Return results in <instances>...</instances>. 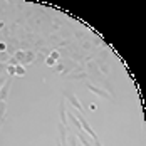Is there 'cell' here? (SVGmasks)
Wrapping results in <instances>:
<instances>
[{
  "instance_id": "7",
  "label": "cell",
  "mask_w": 146,
  "mask_h": 146,
  "mask_svg": "<svg viewBox=\"0 0 146 146\" xmlns=\"http://www.w3.org/2000/svg\"><path fill=\"white\" fill-rule=\"evenodd\" d=\"M76 138H77V139H81V143H82L84 146H92V141H91L88 136L84 134V131H76Z\"/></svg>"
},
{
  "instance_id": "10",
  "label": "cell",
  "mask_w": 146,
  "mask_h": 146,
  "mask_svg": "<svg viewBox=\"0 0 146 146\" xmlns=\"http://www.w3.org/2000/svg\"><path fill=\"white\" fill-rule=\"evenodd\" d=\"M15 76H25V66H15Z\"/></svg>"
},
{
  "instance_id": "3",
  "label": "cell",
  "mask_w": 146,
  "mask_h": 146,
  "mask_svg": "<svg viewBox=\"0 0 146 146\" xmlns=\"http://www.w3.org/2000/svg\"><path fill=\"white\" fill-rule=\"evenodd\" d=\"M59 116H60V124H62V126H66V128L69 129V126H67V113H66V99H64V98L60 99V106H59Z\"/></svg>"
},
{
  "instance_id": "13",
  "label": "cell",
  "mask_w": 146,
  "mask_h": 146,
  "mask_svg": "<svg viewBox=\"0 0 146 146\" xmlns=\"http://www.w3.org/2000/svg\"><path fill=\"white\" fill-rule=\"evenodd\" d=\"M49 57H52V59H54V60H56V62H57L59 59H60V52H59V50H52Z\"/></svg>"
},
{
  "instance_id": "5",
  "label": "cell",
  "mask_w": 146,
  "mask_h": 146,
  "mask_svg": "<svg viewBox=\"0 0 146 146\" xmlns=\"http://www.w3.org/2000/svg\"><path fill=\"white\" fill-rule=\"evenodd\" d=\"M10 84H12V77L7 79V82L0 88V101H5L7 96H9V91H10Z\"/></svg>"
},
{
  "instance_id": "27",
  "label": "cell",
  "mask_w": 146,
  "mask_h": 146,
  "mask_svg": "<svg viewBox=\"0 0 146 146\" xmlns=\"http://www.w3.org/2000/svg\"><path fill=\"white\" fill-rule=\"evenodd\" d=\"M3 123H5V119H0V128L3 126Z\"/></svg>"
},
{
  "instance_id": "29",
  "label": "cell",
  "mask_w": 146,
  "mask_h": 146,
  "mask_svg": "<svg viewBox=\"0 0 146 146\" xmlns=\"http://www.w3.org/2000/svg\"><path fill=\"white\" fill-rule=\"evenodd\" d=\"M77 146H79V145H77Z\"/></svg>"
},
{
  "instance_id": "20",
  "label": "cell",
  "mask_w": 146,
  "mask_h": 146,
  "mask_svg": "<svg viewBox=\"0 0 146 146\" xmlns=\"http://www.w3.org/2000/svg\"><path fill=\"white\" fill-rule=\"evenodd\" d=\"M9 77H10V76H9ZM9 77H7L5 74H3V76H0V88H2V86H3V84L7 82V79H9Z\"/></svg>"
},
{
  "instance_id": "4",
  "label": "cell",
  "mask_w": 146,
  "mask_h": 146,
  "mask_svg": "<svg viewBox=\"0 0 146 146\" xmlns=\"http://www.w3.org/2000/svg\"><path fill=\"white\" fill-rule=\"evenodd\" d=\"M67 133H69V129L66 126L59 124V143H60V146H67Z\"/></svg>"
},
{
  "instance_id": "23",
  "label": "cell",
  "mask_w": 146,
  "mask_h": 146,
  "mask_svg": "<svg viewBox=\"0 0 146 146\" xmlns=\"http://www.w3.org/2000/svg\"><path fill=\"white\" fill-rule=\"evenodd\" d=\"M89 109H91V111H96V109H98V104L91 102V104H89Z\"/></svg>"
},
{
  "instance_id": "19",
  "label": "cell",
  "mask_w": 146,
  "mask_h": 146,
  "mask_svg": "<svg viewBox=\"0 0 146 146\" xmlns=\"http://www.w3.org/2000/svg\"><path fill=\"white\" fill-rule=\"evenodd\" d=\"M3 72H7V64L0 62V76H3Z\"/></svg>"
},
{
  "instance_id": "16",
  "label": "cell",
  "mask_w": 146,
  "mask_h": 146,
  "mask_svg": "<svg viewBox=\"0 0 146 146\" xmlns=\"http://www.w3.org/2000/svg\"><path fill=\"white\" fill-rule=\"evenodd\" d=\"M7 64H9V66H19V60H17V59H15L14 56H12V57H9Z\"/></svg>"
},
{
  "instance_id": "21",
  "label": "cell",
  "mask_w": 146,
  "mask_h": 146,
  "mask_svg": "<svg viewBox=\"0 0 146 146\" xmlns=\"http://www.w3.org/2000/svg\"><path fill=\"white\" fill-rule=\"evenodd\" d=\"M5 50H7V42L2 40V42H0V52H5Z\"/></svg>"
},
{
  "instance_id": "18",
  "label": "cell",
  "mask_w": 146,
  "mask_h": 146,
  "mask_svg": "<svg viewBox=\"0 0 146 146\" xmlns=\"http://www.w3.org/2000/svg\"><path fill=\"white\" fill-rule=\"evenodd\" d=\"M59 27H60V20H59V19H54V22H52V29L57 30Z\"/></svg>"
},
{
  "instance_id": "1",
  "label": "cell",
  "mask_w": 146,
  "mask_h": 146,
  "mask_svg": "<svg viewBox=\"0 0 146 146\" xmlns=\"http://www.w3.org/2000/svg\"><path fill=\"white\" fill-rule=\"evenodd\" d=\"M64 99H67V101L71 102V106H74L77 111H81V114H84V111H86V109L81 106V101H79V99L74 96L71 91H64Z\"/></svg>"
},
{
  "instance_id": "8",
  "label": "cell",
  "mask_w": 146,
  "mask_h": 146,
  "mask_svg": "<svg viewBox=\"0 0 146 146\" xmlns=\"http://www.w3.org/2000/svg\"><path fill=\"white\" fill-rule=\"evenodd\" d=\"M35 57H37V52H34V50H27V52H25V59H24V62H22L20 66H27V64H30V62H34Z\"/></svg>"
},
{
  "instance_id": "14",
  "label": "cell",
  "mask_w": 146,
  "mask_h": 146,
  "mask_svg": "<svg viewBox=\"0 0 146 146\" xmlns=\"http://www.w3.org/2000/svg\"><path fill=\"white\" fill-rule=\"evenodd\" d=\"M7 74H9L10 77H14L15 76V66H9V64H7Z\"/></svg>"
},
{
  "instance_id": "26",
  "label": "cell",
  "mask_w": 146,
  "mask_h": 146,
  "mask_svg": "<svg viewBox=\"0 0 146 146\" xmlns=\"http://www.w3.org/2000/svg\"><path fill=\"white\" fill-rule=\"evenodd\" d=\"M5 29V24H3V20H0V30Z\"/></svg>"
},
{
  "instance_id": "25",
  "label": "cell",
  "mask_w": 146,
  "mask_h": 146,
  "mask_svg": "<svg viewBox=\"0 0 146 146\" xmlns=\"http://www.w3.org/2000/svg\"><path fill=\"white\" fill-rule=\"evenodd\" d=\"M74 35H76L77 39H81V37H82V32H79V30H76V32H74Z\"/></svg>"
},
{
  "instance_id": "6",
  "label": "cell",
  "mask_w": 146,
  "mask_h": 146,
  "mask_svg": "<svg viewBox=\"0 0 146 146\" xmlns=\"http://www.w3.org/2000/svg\"><path fill=\"white\" fill-rule=\"evenodd\" d=\"M84 79H88V72H86V71L67 74V81H84Z\"/></svg>"
},
{
  "instance_id": "9",
  "label": "cell",
  "mask_w": 146,
  "mask_h": 146,
  "mask_svg": "<svg viewBox=\"0 0 146 146\" xmlns=\"http://www.w3.org/2000/svg\"><path fill=\"white\" fill-rule=\"evenodd\" d=\"M109 71H111V67H109L108 62H99V72L101 74H109Z\"/></svg>"
},
{
  "instance_id": "22",
  "label": "cell",
  "mask_w": 146,
  "mask_h": 146,
  "mask_svg": "<svg viewBox=\"0 0 146 146\" xmlns=\"http://www.w3.org/2000/svg\"><path fill=\"white\" fill-rule=\"evenodd\" d=\"M91 47H92V44H91V42H84V44H82V49H84V50H89Z\"/></svg>"
},
{
  "instance_id": "11",
  "label": "cell",
  "mask_w": 146,
  "mask_h": 146,
  "mask_svg": "<svg viewBox=\"0 0 146 146\" xmlns=\"http://www.w3.org/2000/svg\"><path fill=\"white\" fill-rule=\"evenodd\" d=\"M5 111H7V104L5 101H0V119H5Z\"/></svg>"
},
{
  "instance_id": "15",
  "label": "cell",
  "mask_w": 146,
  "mask_h": 146,
  "mask_svg": "<svg viewBox=\"0 0 146 146\" xmlns=\"http://www.w3.org/2000/svg\"><path fill=\"white\" fill-rule=\"evenodd\" d=\"M88 71H91V72H94V69H96V62H92V60H88Z\"/></svg>"
},
{
  "instance_id": "2",
  "label": "cell",
  "mask_w": 146,
  "mask_h": 146,
  "mask_svg": "<svg viewBox=\"0 0 146 146\" xmlns=\"http://www.w3.org/2000/svg\"><path fill=\"white\" fill-rule=\"evenodd\" d=\"M86 88L91 91V92H94L96 96H99V98H102V99H113V96L109 94V92H106L104 89H101V88H98V86H94V84H91V82H88L86 84Z\"/></svg>"
},
{
  "instance_id": "12",
  "label": "cell",
  "mask_w": 146,
  "mask_h": 146,
  "mask_svg": "<svg viewBox=\"0 0 146 146\" xmlns=\"http://www.w3.org/2000/svg\"><path fill=\"white\" fill-rule=\"evenodd\" d=\"M64 69H66V64H62V62H56V66H54V71H56V72H64Z\"/></svg>"
},
{
  "instance_id": "28",
  "label": "cell",
  "mask_w": 146,
  "mask_h": 146,
  "mask_svg": "<svg viewBox=\"0 0 146 146\" xmlns=\"http://www.w3.org/2000/svg\"><path fill=\"white\" fill-rule=\"evenodd\" d=\"M0 42H2V32H0Z\"/></svg>"
},
{
  "instance_id": "24",
  "label": "cell",
  "mask_w": 146,
  "mask_h": 146,
  "mask_svg": "<svg viewBox=\"0 0 146 146\" xmlns=\"http://www.w3.org/2000/svg\"><path fill=\"white\" fill-rule=\"evenodd\" d=\"M92 141H94V146H102V145H101V141H99V138H94Z\"/></svg>"
},
{
  "instance_id": "17",
  "label": "cell",
  "mask_w": 146,
  "mask_h": 146,
  "mask_svg": "<svg viewBox=\"0 0 146 146\" xmlns=\"http://www.w3.org/2000/svg\"><path fill=\"white\" fill-rule=\"evenodd\" d=\"M45 66H49V67H54V66H56V60H54L52 57H47V59H45Z\"/></svg>"
}]
</instances>
